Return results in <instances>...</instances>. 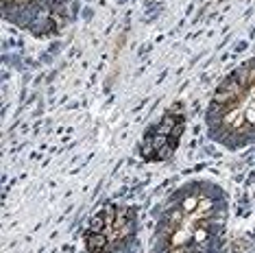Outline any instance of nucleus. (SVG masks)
Listing matches in <instances>:
<instances>
[{"instance_id":"obj_1","label":"nucleus","mask_w":255,"mask_h":253,"mask_svg":"<svg viewBox=\"0 0 255 253\" xmlns=\"http://www.w3.org/2000/svg\"><path fill=\"white\" fill-rule=\"evenodd\" d=\"M207 133L227 148L255 137V59L236 68L214 92L207 109Z\"/></svg>"},{"instance_id":"obj_2","label":"nucleus","mask_w":255,"mask_h":253,"mask_svg":"<svg viewBox=\"0 0 255 253\" xmlns=\"http://www.w3.org/2000/svg\"><path fill=\"white\" fill-rule=\"evenodd\" d=\"M0 2L4 20L33 33L35 37L59 33L68 22V9H70V0H0Z\"/></svg>"},{"instance_id":"obj_3","label":"nucleus","mask_w":255,"mask_h":253,"mask_svg":"<svg viewBox=\"0 0 255 253\" xmlns=\"http://www.w3.org/2000/svg\"><path fill=\"white\" fill-rule=\"evenodd\" d=\"M185 129V118L177 109H168L157 125H153L140 144V155L146 162H168L175 155Z\"/></svg>"},{"instance_id":"obj_4","label":"nucleus","mask_w":255,"mask_h":253,"mask_svg":"<svg viewBox=\"0 0 255 253\" xmlns=\"http://www.w3.org/2000/svg\"><path fill=\"white\" fill-rule=\"evenodd\" d=\"M133 229H135V210L125 208V205H105L88 223L90 234H98L105 238L107 251H114L127 238H131Z\"/></svg>"}]
</instances>
